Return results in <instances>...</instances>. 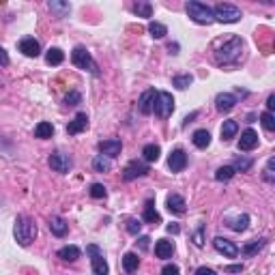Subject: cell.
<instances>
[{"label": "cell", "instance_id": "15", "mask_svg": "<svg viewBox=\"0 0 275 275\" xmlns=\"http://www.w3.org/2000/svg\"><path fill=\"white\" fill-rule=\"evenodd\" d=\"M86 127H89V116H86V112H78L73 116V121L67 125V133L69 136H78Z\"/></svg>", "mask_w": 275, "mask_h": 275}, {"label": "cell", "instance_id": "38", "mask_svg": "<svg viewBox=\"0 0 275 275\" xmlns=\"http://www.w3.org/2000/svg\"><path fill=\"white\" fill-rule=\"evenodd\" d=\"M91 196L99 200V198H105V196H108V191H105V187H103L101 183H92V185H91Z\"/></svg>", "mask_w": 275, "mask_h": 275}, {"label": "cell", "instance_id": "13", "mask_svg": "<svg viewBox=\"0 0 275 275\" xmlns=\"http://www.w3.org/2000/svg\"><path fill=\"white\" fill-rule=\"evenodd\" d=\"M17 48H20L22 54L28 56V58H37L41 54V45H39V41L34 37H24L20 41V45H17Z\"/></svg>", "mask_w": 275, "mask_h": 275}, {"label": "cell", "instance_id": "49", "mask_svg": "<svg viewBox=\"0 0 275 275\" xmlns=\"http://www.w3.org/2000/svg\"><path fill=\"white\" fill-rule=\"evenodd\" d=\"M226 271L228 273H241L243 271V265H230V267H226Z\"/></svg>", "mask_w": 275, "mask_h": 275}, {"label": "cell", "instance_id": "7", "mask_svg": "<svg viewBox=\"0 0 275 275\" xmlns=\"http://www.w3.org/2000/svg\"><path fill=\"white\" fill-rule=\"evenodd\" d=\"M48 163H50L52 170H54V172H61V174H67V172L73 168L71 157L65 155V153H52L50 159H48Z\"/></svg>", "mask_w": 275, "mask_h": 275}, {"label": "cell", "instance_id": "27", "mask_svg": "<svg viewBox=\"0 0 275 275\" xmlns=\"http://www.w3.org/2000/svg\"><path fill=\"white\" fill-rule=\"evenodd\" d=\"M159 155H161L159 144H146L142 149V157H144V161H149V163L157 161V159H159Z\"/></svg>", "mask_w": 275, "mask_h": 275}, {"label": "cell", "instance_id": "3", "mask_svg": "<svg viewBox=\"0 0 275 275\" xmlns=\"http://www.w3.org/2000/svg\"><path fill=\"white\" fill-rule=\"evenodd\" d=\"M71 62L82 71H89L92 75H99V67L95 62V58L91 56V52L84 48V45H78V48H73L71 52Z\"/></svg>", "mask_w": 275, "mask_h": 275}, {"label": "cell", "instance_id": "2", "mask_svg": "<svg viewBox=\"0 0 275 275\" xmlns=\"http://www.w3.org/2000/svg\"><path fill=\"white\" fill-rule=\"evenodd\" d=\"M15 241L22 245V247H28L34 239H37V224H34V219H31L28 215H17L15 217Z\"/></svg>", "mask_w": 275, "mask_h": 275}, {"label": "cell", "instance_id": "52", "mask_svg": "<svg viewBox=\"0 0 275 275\" xmlns=\"http://www.w3.org/2000/svg\"><path fill=\"white\" fill-rule=\"evenodd\" d=\"M168 50H170V54H179V52H177L179 45L177 43H168Z\"/></svg>", "mask_w": 275, "mask_h": 275}, {"label": "cell", "instance_id": "37", "mask_svg": "<svg viewBox=\"0 0 275 275\" xmlns=\"http://www.w3.org/2000/svg\"><path fill=\"white\" fill-rule=\"evenodd\" d=\"M260 122L267 131H275V116L271 112H262L260 114Z\"/></svg>", "mask_w": 275, "mask_h": 275}, {"label": "cell", "instance_id": "8", "mask_svg": "<svg viewBox=\"0 0 275 275\" xmlns=\"http://www.w3.org/2000/svg\"><path fill=\"white\" fill-rule=\"evenodd\" d=\"M172 110H174V99L170 92H166V91H161L159 95H157V103H155V112L161 116V119H168V116L172 114Z\"/></svg>", "mask_w": 275, "mask_h": 275}, {"label": "cell", "instance_id": "1", "mask_svg": "<svg viewBox=\"0 0 275 275\" xmlns=\"http://www.w3.org/2000/svg\"><path fill=\"white\" fill-rule=\"evenodd\" d=\"M241 52H243V41L239 37H230L215 50V61L221 67H232L241 61Z\"/></svg>", "mask_w": 275, "mask_h": 275}, {"label": "cell", "instance_id": "19", "mask_svg": "<svg viewBox=\"0 0 275 275\" xmlns=\"http://www.w3.org/2000/svg\"><path fill=\"white\" fill-rule=\"evenodd\" d=\"M142 219L146 221V224H161V215L157 213V209H155V200H146L144 204V215H142Z\"/></svg>", "mask_w": 275, "mask_h": 275}, {"label": "cell", "instance_id": "28", "mask_svg": "<svg viewBox=\"0 0 275 275\" xmlns=\"http://www.w3.org/2000/svg\"><path fill=\"white\" fill-rule=\"evenodd\" d=\"M52 133H54V127H52V122H48V121H41L39 125L34 127V136L41 138V140L52 138Z\"/></svg>", "mask_w": 275, "mask_h": 275}, {"label": "cell", "instance_id": "24", "mask_svg": "<svg viewBox=\"0 0 275 275\" xmlns=\"http://www.w3.org/2000/svg\"><path fill=\"white\" fill-rule=\"evenodd\" d=\"M138 267H140L138 254L136 251H127V254L122 256V269H125L127 273H133V271H138Z\"/></svg>", "mask_w": 275, "mask_h": 275}, {"label": "cell", "instance_id": "4", "mask_svg": "<svg viewBox=\"0 0 275 275\" xmlns=\"http://www.w3.org/2000/svg\"><path fill=\"white\" fill-rule=\"evenodd\" d=\"M187 13H189V17L196 22V24H213V9L207 7V4L202 2H196V0H191V2H187Z\"/></svg>", "mask_w": 275, "mask_h": 275}, {"label": "cell", "instance_id": "51", "mask_svg": "<svg viewBox=\"0 0 275 275\" xmlns=\"http://www.w3.org/2000/svg\"><path fill=\"white\" fill-rule=\"evenodd\" d=\"M196 116H198V112H191L189 116H185V121H183V127H187V125H189V122H191V121H194V119H196Z\"/></svg>", "mask_w": 275, "mask_h": 275}, {"label": "cell", "instance_id": "14", "mask_svg": "<svg viewBox=\"0 0 275 275\" xmlns=\"http://www.w3.org/2000/svg\"><path fill=\"white\" fill-rule=\"evenodd\" d=\"M168 168H170L172 172H181L187 168V153L183 149H177L170 153V157H168Z\"/></svg>", "mask_w": 275, "mask_h": 275}, {"label": "cell", "instance_id": "23", "mask_svg": "<svg viewBox=\"0 0 275 275\" xmlns=\"http://www.w3.org/2000/svg\"><path fill=\"white\" fill-rule=\"evenodd\" d=\"M50 230H52V235H56V237H65L69 232V224L62 217H52L50 219Z\"/></svg>", "mask_w": 275, "mask_h": 275}, {"label": "cell", "instance_id": "6", "mask_svg": "<svg viewBox=\"0 0 275 275\" xmlns=\"http://www.w3.org/2000/svg\"><path fill=\"white\" fill-rule=\"evenodd\" d=\"M86 251H89V256H91V269H92V273L95 275H108L110 273V267H108V262H105L103 258V254H101V249L97 247V245H89L86 247Z\"/></svg>", "mask_w": 275, "mask_h": 275}, {"label": "cell", "instance_id": "11", "mask_svg": "<svg viewBox=\"0 0 275 275\" xmlns=\"http://www.w3.org/2000/svg\"><path fill=\"white\" fill-rule=\"evenodd\" d=\"M157 95H159V91H155V89H149V91H144L142 95H140V112L142 114H151V112H155V103H157Z\"/></svg>", "mask_w": 275, "mask_h": 275}, {"label": "cell", "instance_id": "50", "mask_svg": "<svg viewBox=\"0 0 275 275\" xmlns=\"http://www.w3.org/2000/svg\"><path fill=\"white\" fill-rule=\"evenodd\" d=\"M166 230L170 232V235H179V232H181V228H179V224H170V226L166 228Z\"/></svg>", "mask_w": 275, "mask_h": 275}, {"label": "cell", "instance_id": "33", "mask_svg": "<svg viewBox=\"0 0 275 275\" xmlns=\"http://www.w3.org/2000/svg\"><path fill=\"white\" fill-rule=\"evenodd\" d=\"M191 82H194V75L189 73H183V75H174L172 78V86H177V89H187V86H191Z\"/></svg>", "mask_w": 275, "mask_h": 275}, {"label": "cell", "instance_id": "20", "mask_svg": "<svg viewBox=\"0 0 275 275\" xmlns=\"http://www.w3.org/2000/svg\"><path fill=\"white\" fill-rule=\"evenodd\" d=\"M155 254H157V258H172V254H174V245L172 241H166V239H161V241H157L155 243Z\"/></svg>", "mask_w": 275, "mask_h": 275}, {"label": "cell", "instance_id": "9", "mask_svg": "<svg viewBox=\"0 0 275 275\" xmlns=\"http://www.w3.org/2000/svg\"><path fill=\"white\" fill-rule=\"evenodd\" d=\"M213 247L217 249L219 254H224L226 258H237V256H239V247L230 241V239H226V237H215L213 239Z\"/></svg>", "mask_w": 275, "mask_h": 275}, {"label": "cell", "instance_id": "40", "mask_svg": "<svg viewBox=\"0 0 275 275\" xmlns=\"http://www.w3.org/2000/svg\"><path fill=\"white\" fill-rule=\"evenodd\" d=\"M50 9H52V11H56V13L62 17L65 13H69V9H71V7H69L67 2H50Z\"/></svg>", "mask_w": 275, "mask_h": 275}, {"label": "cell", "instance_id": "10", "mask_svg": "<svg viewBox=\"0 0 275 275\" xmlns=\"http://www.w3.org/2000/svg\"><path fill=\"white\" fill-rule=\"evenodd\" d=\"M121 151H122V142L119 138H110V140H101V142H99V153L105 155L108 159L119 157Z\"/></svg>", "mask_w": 275, "mask_h": 275}, {"label": "cell", "instance_id": "31", "mask_svg": "<svg viewBox=\"0 0 275 275\" xmlns=\"http://www.w3.org/2000/svg\"><path fill=\"white\" fill-rule=\"evenodd\" d=\"M92 168H95L97 172H110L112 170V161H110L105 155H97L95 159H92Z\"/></svg>", "mask_w": 275, "mask_h": 275}, {"label": "cell", "instance_id": "17", "mask_svg": "<svg viewBox=\"0 0 275 275\" xmlns=\"http://www.w3.org/2000/svg\"><path fill=\"white\" fill-rule=\"evenodd\" d=\"M235 105H237V97L230 95V92H219V95L215 97V108H217L219 112H230Z\"/></svg>", "mask_w": 275, "mask_h": 275}, {"label": "cell", "instance_id": "16", "mask_svg": "<svg viewBox=\"0 0 275 275\" xmlns=\"http://www.w3.org/2000/svg\"><path fill=\"white\" fill-rule=\"evenodd\" d=\"M258 146V133L254 129H245L239 138V151H254Z\"/></svg>", "mask_w": 275, "mask_h": 275}, {"label": "cell", "instance_id": "43", "mask_svg": "<svg viewBox=\"0 0 275 275\" xmlns=\"http://www.w3.org/2000/svg\"><path fill=\"white\" fill-rule=\"evenodd\" d=\"M194 245H196V247H202V245H204V239H202V226L194 232Z\"/></svg>", "mask_w": 275, "mask_h": 275}, {"label": "cell", "instance_id": "5", "mask_svg": "<svg viewBox=\"0 0 275 275\" xmlns=\"http://www.w3.org/2000/svg\"><path fill=\"white\" fill-rule=\"evenodd\" d=\"M213 20L221 22V24H235V22L241 20V9L235 7V4L221 2L213 9Z\"/></svg>", "mask_w": 275, "mask_h": 275}, {"label": "cell", "instance_id": "46", "mask_svg": "<svg viewBox=\"0 0 275 275\" xmlns=\"http://www.w3.org/2000/svg\"><path fill=\"white\" fill-rule=\"evenodd\" d=\"M194 275H217V273H215L213 269H209V267H198Z\"/></svg>", "mask_w": 275, "mask_h": 275}, {"label": "cell", "instance_id": "39", "mask_svg": "<svg viewBox=\"0 0 275 275\" xmlns=\"http://www.w3.org/2000/svg\"><path fill=\"white\" fill-rule=\"evenodd\" d=\"M273 166H275V157H271V159L267 161V168H265V181H267V183H273V181H275Z\"/></svg>", "mask_w": 275, "mask_h": 275}, {"label": "cell", "instance_id": "18", "mask_svg": "<svg viewBox=\"0 0 275 275\" xmlns=\"http://www.w3.org/2000/svg\"><path fill=\"white\" fill-rule=\"evenodd\" d=\"M166 204H168V211H170V213H174V215H183L185 211H187L185 198L179 196V194H170V196H168Z\"/></svg>", "mask_w": 275, "mask_h": 275}, {"label": "cell", "instance_id": "30", "mask_svg": "<svg viewBox=\"0 0 275 275\" xmlns=\"http://www.w3.org/2000/svg\"><path fill=\"white\" fill-rule=\"evenodd\" d=\"M191 140H194V144L198 146V149H207V146L211 144V133L207 129H198Z\"/></svg>", "mask_w": 275, "mask_h": 275}, {"label": "cell", "instance_id": "41", "mask_svg": "<svg viewBox=\"0 0 275 275\" xmlns=\"http://www.w3.org/2000/svg\"><path fill=\"white\" fill-rule=\"evenodd\" d=\"M140 228H142V221L140 219H127V232H129V235H138L140 232Z\"/></svg>", "mask_w": 275, "mask_h": 275}, {"label": "cell", "instance_id": "29", "mask_svg": "<svg viewBox=\"0 0 275 275\" xmlns=\"http://www.w3.org/2000/svg\"><path fill=\"white\" fill-rule=\"evenodd\" d=\"M228 226L232 228L235 232H243V230H247V226H249V215H239V217H235V219H230L228 221Z\"/></svg>", "mask_w": 275, "mask_h": 275}, {"label": "cell", "instance_id": "25", "mask_svg": "<svg viewBox=\"0 0 275 275\" xmlns=\"http://www.w3.org/2000/svg\"><path fill=\"white\" fill-rule=\"evenodd\" d=\"M58 258L61 260H65V262H73V260H78L80 258V249L75 247V245H67V247H62V249H58Z\"/></svg>", "mask_w": 275, "mask_h": 275}, {"label": "cell", "instance_id": "42", "mask_svg": "<svg viewBox=\"0 0 275 275\" xmlns=\"http://www.w3.org/2000/svg\"><path fill=\"white\" fill-rule=\"evenodd\" d=\"M78 103H82V95L78 91L69 92V95L65 97V105H78Z\"/></svg>", "mask_w": 275, "mask_h": 275}, {"label": "cell", "instance_id": "47", "mask_svg": "<svg viewBox=\"0 0 275 275\" xmlns=\"http://www.w3.org/2000/svg\"><path fill=\"white\" fill-rule=\"evenodd\" d=\"M149 241H151L149 237H140L136 243H138V247H140V249H142V251H146V249H149Z\"/></svg>", "mask_w": 275, "mask_h": 275}, {"label": "cell", "instance_id": "12", "mask_svg": "<svg viewBox=\"0 0 275 275\" xmlns=\"http://www.w3.org/2000/svg\"><path fill=\"white\" fill-rule=\"evenodd\" d=\"M146 172H149V166L136 159V161L127 163V168L122 170V179H125V181H133V179H138V177H144Z\"/></svg>", "mask_w": 275, "mask_h": 275}, {"label": "cell", "instance_id": "35", "mask_svg": "<svg viewBox=\"0 0 275 275\" xmlns=\"http://www.w3.org/2000/svg\"><path fill=\"white\" fill-rule=\"evenodd\" d=\"M235 174L237 172L232 166H221V168H217V172H215V181H221V183H224V181H230Z\"/></svg>", "mask_w": 275, "mask_h": 275}, {"label": "cell", "instance_id": "26", "mask_svg": "<svg viewBox=\"0 0 275 275\" xmlns=\"http://www.w3.org/2000/svg\"><path fill=\"white\" fill-rule=\"evenodd\" d=\"M62 61H65V52H62L61 48H50L48 54H45V62L48 65H62Z\"/></svg>", "mask_w": 275, "mask_h": 275}, {"label": "cell", "instance_id": "44", "mask_svg": "<svg viewBox=\"0 0 275 275\" xmlns=\"http://www.w3.org/2000/svg\"><path fill=\"white\" fill-rule=\"evenodd\" d=\"M161 275H179V267L177 265H166L161 269Z\"/></svg>", "mask_w": 275, "mask_h": 275}, {"label": "cell", "instance_id": "48", "mask_svg": "<svg viewBox=\"0 0 275 275\" xmlns=\"http://www.w3.org/2000/svg\"><path fill=\"white\" fill-rule=\"evenodd\" d=\"M273 110H275V95H269V99H267V112L273 114Z\"/></svg>", "mask_w": 275, "mask_h": 275}, {"label": "cell", "instance_id": "22", "mask_svg": "<svg viewBox=\"0 0 275 275\" xmlns=\"http://www.w3.org/2000/svg\"><path fill=\"white\" fill-rule=\"evenodd\" d=\"M237 131H239V122L237 121H232V119L224 121V125H221V140L228 142V140L237 138Z\"/></svg>", "mask_w": 275, "mask_h": 275}, {"label": "cell", "instance_id": "21", "mask_svg": "<svg viewBox=\"0 0 275 275\" xmlns=\"http://www.w3.org/2000/svg\"><path fill=\"white\" fill-rule=\"evenodd\" d=\"M267 245V239H251V241H247L243 245V256H256L258 251Z\"/></svg>", "mask_w": 275, "mask_h": 275}, {"label": "cell", "instance_id": "34", "mask_svg": "<svg viewBox=\"0 0 275 275\" xmlns=\"http://www.w3.org/2000/svg\"><path fill=\"white\" fill-rule=\"evenodd\" d=\"M133 13H136L138 17H151L153 15V7H151V2H136L133 4Z\"/></svg>", "mask_w": 275, "mask_h": 275}, {"label": "cell", "instance_id": "32", "mask_svg": "<svg viewBox=\"0 0 275 275\" xmlns=\"http://www.w3.org/2000/svg\"><path fill=\"white\" fill-rule=\"evenodd\" d=\"M149 32L153 39H163L168 34V28L161 24V22H149Z\"/></svg>", "mask_w": 275, "mask_h": 275}, {"label": "cell", "instance_id": "36", "mask_svg": "<svg viewBox=\"0 0 275 275\" xmlns=\"http://www.w3.org/2000/svg\"><path fill=\"white\" fill-rule=\"evenodd\" d=\"M251 166H254V161L247 159V157H237V159L232 161V168H235V172H247Z\"/></svg>", "mask_w": 275, "mask_h": 275}, {"label": "cell", "instance_id": "45", "mask_svg": "<svg viewBox=\"0 0 275 275\" xmlns=\"http://www.w3.org/2000/svg\"><path fill=\"white\" fill-rule=\"evenodd\" d=\"M9 54H7V52H4V48H2V45H0V67H9Z\"/></svg>", "mask_w": 275, "mask_h": 275}]
</instances>
